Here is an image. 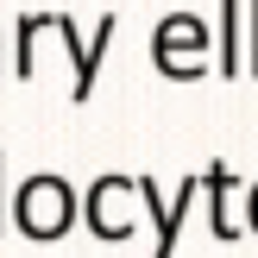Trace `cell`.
<instances>
[{
    "label": "cell",
    "mask_w": 258,
    "mask_h": 258,
    "mask_svg": "<svg viewBox=\"0 0 258 258\" xmlns=\"http://www.w3.org/2000/svg\"><path fill=\"white\" fill-rule=\"evenodd\" d=\"M252 221H258V196H252Z\"/></svg>",
    "instance_id": "cell-3"
},
{
    "label": "cell",
    "mask_w": 258,
    "mask_h": 258,
    "mask_svg": "<svg viewBox=\"0 0 258 258\" xmlns=\"http://www.w3.org/2000/svg\"><path fill=\"white\" fill-rule=\"evenodd\" d=\"M158 63L164 76H202V25L189 13H170L158 25Z\"/></svg>",
    "instance_id": "cell-2"
},
{
    "label": "cell",
    "mask_w": 258,
    "mask_h": 258,
    "mask_svg": "<svg viewBox=\"0 0 258 258\" xmlns=\"http://www.w3.org/2000/svg\"><path fill=\"white\" fill-rule=\"evenodd\" d=\"M13 221H19V233H32V239L70 233V221H76V189H70V176L38 170L32 183L19 189V202H13Z\"/></svg>",
    "instance_id": "cell-1"
}]
</instances>
